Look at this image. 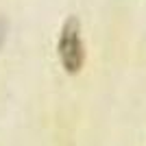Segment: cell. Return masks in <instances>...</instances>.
Returning <instances> with one entry per match:
<instances>
[{"mask_svg":"<svg viewBox=\"0 0 146 146\" xmlns=\"http://www.w3.org/2000/svg\"><path fill=\"white\" fill-rule=\"evenodd\" d=\"M59 59L68 72H79L85 59L83 42H81V26L76 18H70L61 29L59 35Z\"/></svg>","mask_w":146,"mask_h":146,"instance_id":"1","label":"cell"}]
</instances>
